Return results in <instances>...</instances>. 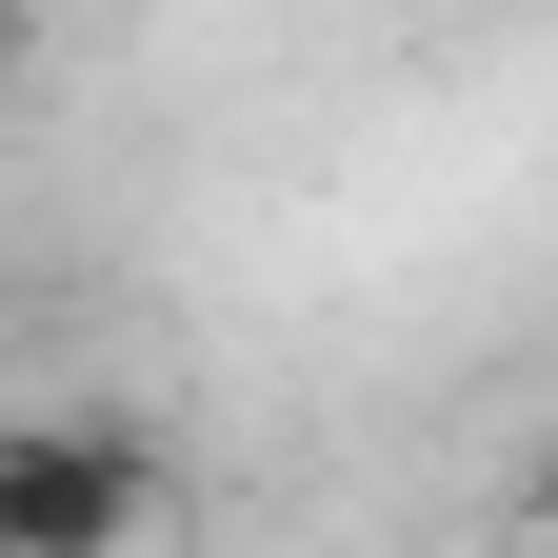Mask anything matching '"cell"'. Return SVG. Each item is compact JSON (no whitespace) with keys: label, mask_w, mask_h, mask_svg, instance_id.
Returning a JSON list of instances; mask_svg holds the SVG:
<instances>
[{"label":"cell","mask_w":558,"mask_h":558,"mask_svg":"<svg viewBox=\"0 0 558 558\" xmlns=\"http://www.w3.org/2000/svg\"><path fill=\"white\" fill-rule=\"evenodd\" d=\"M140 519H160V459L100 439V418H40V439L0 459V538H21V558H100V538H140Z\"/></svg>","instance_id":"1"}]
</instances>
